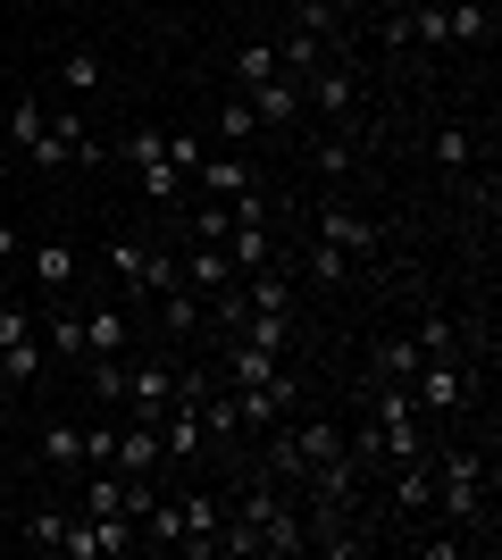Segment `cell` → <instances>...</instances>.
<instances>
[{"label":"cell","mask_w":502,"mask_h":560,"mask_svg":"<svg viewBox=\"0 0 502 560\" xmlns=\"http://www.w3.org/2000/svg\"><path fill=\"white\" fill-rule=\"evenodd\" d=\"M435 502H444V518L469 536V552H486V536H478V518H486V460H478V452H444V460H435Z\"/></svg>","instance_id":"cell-1"},{"label":"cell","mask_w":502,"mask_h":560,"mask_svg":"<svg viewBox=\"0 0 502 560\" xmlns=\"http://www.w3.org/2000/svg\"><path fill=\"white\" fill-rule=\"evenodd\" d=\"M109 268H118L126 302H160V293H176V259H167V252H143L135 234H118V243H109Z\"/></svg>","instance_id":"cell-2"},{"label":"cell","mask_w":502,"mask_h":560,"mask_svg":"<svg viewBox=\"0 0 502 560\" xmlns=\"http://www.w3.org/2000/svg\"><path fill=\"white\" fill-rule=\"evenodd\" d=\"M135 544H143V536H135V518H126V511H109V518L75 511L68 536H59V552H68V560H118V552H135Z\"/></svg>","instance_id":"cell-3"},{"label":"cell","mask_w":502,"mask_h":560,"mask_svg":"<svg viewBox=\"0 0 502 560\" xmlns=\"http://www.w3.org/2000/svg\"><path fill=\"white\" fill-rule=\"evenodd\" d=\"M126 160L143 167L151 201H176V192H185V176H176V160H167V135H160V126H143V135H126Z\"/></svg>","instance_id":"cell-4"},{"label":"cell","mask_w":502,"mask_h":560,"mask_svg":"<svg viewBox=\"0 0 502 560\" xmlns=\"http://www.w3.org/2000/svg\"><path fill=\"white\" fill-rule=\"evenodd\" d=\"M167 401H176V369H167V360H143V369H126V410H135V419L160 427V419H167Z\"/></svg>","instance_id":"cell-5"},{"label":"cell","mask_w":502,"mask_h":560,"mask_svg":"<svg viewBox=\"0 0 502 560\" xmlns=\"http://www.w3.org/2000/svg\"><path fill=\"white\" fill-rule=\"evenodd\" d=\"M176 284H185V293H201V302H210V293H226V284H235V259L218 252V243H192V252L176 259Z\"/></svg>","instance_id":"cell-6"},{"label":"cell","mask_w":502,"mask_h":560,"mask_svg":"<svg viewBox=\"0 0 502 560\" xmlns=\"http://www.w3.org/2000/svg\"><path fill=\"white\" fill-rule=\"evenodd\" d=\"M293 401H302V385H293V376H268V385H243L235 410H243V427H277Z\"/></svg>","instance_id":"cell-7"},{"label":"cell","mask_w":502,"mask_h":560,"mask_svg":"<svg viewBox=\"0 0 502 560\" xmlns=\"http://www.w3.org/2000/svg\"><path fill=\"white\" fill-rule=\"evenodd\" d=\"M243 101H252V117H260V126H293V117H302V93H293L285 68L260 75V84H243Z\"/></svg>","instance_id":"cell-8"},{"label":"cell","mask_w":502,"mask_h":560,"mask_svg":"<svg viewBox=\"0 0 502 560\" xmlns=\"http://www.w3.org/2000/svg\"><path fill=\"white\" fill-rule=\"evenodd\" d=\"M176 511H185V536H176V552H218V527H226L218 493H185Z\"/></svg>","instance_id":"cell-9"},{"label":"cell","mask_w":502,"mask_h":560,"mask_svg":"<svg viewBox=\"0 0 502 560\" xmlns=\"http://www.w3.org/2000/svg\"><path fill=\"white\" fill-rule=\"evenodd\" d=\"M318 243H335V252L369 259V252H377V226H369L360 210H335V201H327V210H318Z\"/></svg>","instance_id":"cell-10"},{"label":"cell","mask_w":502,"mask_h":560,"mask_svg":"<svg viewBox=\"0 0 502 560\" xmlns=\"http://www.w3.org/2000/svg\"><path fill=\"white\" fill-rule=\"evenodd\" d=\"M192 176L210 185V201H235V192H252V185H260V176H252V167H243L235 151H201V160H192Z\"/></svg>","instance_id":"cell-11"},{"label":"cell","mask_w":502,"mask_h":560,"mask_svg":"<svg viewBox=\"0 0 502 560\" xmlns=\"http://www.w3.org/2000/svg\"><path fill=\"white\" fill-rule=\"evenodd\" d=\"M167 452H160V427L151 419H135V427H118V477H151Z\"/></svg>","instance_id":"cell-12"},{"label":"cell","mask_w":502,"mask_h":560,"mask_svg":"<svg viewBox=\"0 0 502 560\" xmlns=\"http://www.w3.org/2000/svg\"><path fill=\"white\" fill-rule=\"evenodd\" d=\"M218 252L235 259V277H252V268H277V234H268V226H226Z\"/></svg>","instance_id":"cell-13"},{"label":"cell","mask_w":502,"mask_h":560,"mask_svg":"<svg viewBox=\"0 0 502 560\" xmlns=\"http://www.w3.org/2000/svg\"><path fill=\"white\" fill-rule=\"evenodd\" d=\"M43 369H50V351H43V335H34V327L0 343V376H9V385H34Z\"/></svg>","instance_id":"cell-14"},{"label":"cell","mask_w":502,"mask_h":560,"mask_svg":"<svg viewBox=\"0 0 502 560\" xmlns=\"http://www.w3.org/2000/svg\"><path fill=\"white\" fill-rule=\"evenodd\" d=\"M268 376H285V369H277V351H260V343H226V394H243V385H268Z\"/></svg>","instance_id":"cell-15"},{"label":"cell","mask_w":502,"mask_h":560,"mask_svg":"<svg viewBox=\"0 0 502 560\" xmlns=\"http://www.w3.org/2000/svg\"><path fill=\"white\" fill-rule=\"evenodd\" d=\"M25 268H34V284H43V293H68V284H75V252H68V243H34V252H25Z\"/></svg>","instance_id":"cell-16"},{"label":"cell","mask_w":502,"mask_h":560,"mask_svg":"<svg viewBox=\"0 0 502 560\" xmlns=\"http://www.w3.org/2000/svg\"><path fill=\"white\" fill-rule=\"evenodd\" d=\"M444 43H494V9L486 0H453L444 9Z\"/></svg>","instance_id":"cell-17"},{"label":"cell","mask_w":502,"mask_h":560,"mask_svg":"<svg viewBox=\"0 0 502 560\" xmlns=\"http://www.w3.org/2000/svg\"><path fill=\"white\" fill-rule=\"evenodd\" d=\"M160 327H167V335H201V327H210V302L176 284V293H160Z\"/></svg>","instance_id":"cell-18"},{"label":"cell","mask_w":502,"mask_h":560,"mask_svg":"<svg viewBox=\"0 0 502 560\" xmlns=\"http://www.w3.org/2000/svg\"><path fill=\"white\" fill-rule=\"evenodd\" d=\"M84 351H93V360H118L126 351V310H84Z\"/></svg>","instance_id":"cell-19"},{"label":"cell","mask_w":502,"mask_h":560,"mask_svg":"<svg viewBox=\"0 0 502 560\" xmlns=\"http://www.w3.org/2000/svg\"><path fill=\"white\" fill-rule=\"evenodd\" d=\"M327 43H335V34H311V25H285V43H268V50H277V68H318V59H327Z\"/></svg>","instance_id":"cell-20"},{"label":"cell","mask_w":502,"mask_h":560,"mask_svg":"<svg viewBox=\"0 0 502 560\" xmlns=\"http://www.w3.org/2000/svg\"><path fill=\"white\" fill-rule=\"evenodd\" d=\"M43 351H50V360H84V310H50Z\"/></svg>","instance_id":"cell-21"},{"label":"cell","mask_w":502,"mask_h":560,"mask_svg":"<svg viewBox=\"0 0 502 560\" xmlns=\"http://www.w3.org/2000/svg\"><path fill=\"white\" fill-rule=\"evenodd\" d=\"M394 502H402V511H435V468H428V460H402V477H394Z\"/></svg>","instance_id":"cell-22"},{"label":"cell","mask_w":502,"mask_h":560,"mask_svg":"<svg viewBox=\"0 0 502 560\" xmlns=\"http://www.w3.org/2000/svg\"><path fill=\"white\" fill-rule=\"evenodd\" d=\"M43 460H50V468H84V427L50 419V427H43Z\"/></svg>","instance_id":"cell-23"},{"label":"cell","mask_w":502,"mask_h":560,"mask_svg":"<svg viewBox=\"0 0 502 560\" xmlns=\"http://www.w3.org/2000/svg\"><path fill=\"white\" fill-rule=\"evenodd\" d=\"M311 101L327 117H352V75H343V68H311Z\"/></svg>","instance_id":"cell-24"},{"label":"cell","mask_w":502,"mask_h":560,"mask_svg":"<svg viewBox=\"0 0 502 560\" xmlns=\"http://www.w3.org/2000/svg\"><path fill=\"white\" fill-rule=\"evenodd\" d=\"M469 160H478V135H469V126H444V135H435V167H444V176H460Z\"/></svg>","instance_id":"cell-25"},{"label":"cell","mask_w":502,"mask_h":560,"mask_svg":"<svg viewBox=\"0 0 502 560\" xmlns=\"http://www.w3.org/2000/svg\"><path fill=\"white\" fill-rule=\"evenodd\" d=\"M59 536H68V518H59V511H34V518L17 527V544H25V552H59Z\"/></svg>","instance_id":"cell-26"},{"label":"cell","mask_w":502,"mask_h":560,"mask_svg":"<svg viewBox=\"0 0 502 560\" xmlns=\"http://www.w3.org/2000/svg\"><path fill=\"white\" fill-rule=\"evenodd\" d=\"M410 343H419V360H453L460 327H453V318H419V335H410Z\"/></svg>","instance_id":"cell-27"},{"label":"cell","mask_w":502,"mask_h":560,"mask_svg":"<svg viewBox=\"0 0 502 560\" xmlns=\"http://www.w3.org/2000/svg\"><path fill=\"white\" fill-rule=\"evenodd\" d=\"M410 369H419V343H410V335H385L377 343V376H402L410 385Z\"/></svg>","instance_id":"cell-28"},{"label":"cell","mask_w":502,"mask_h":560,"mask_svg":"<svg viewBox=\"0 0 502 560\" xmlns=\"http://www.w3.org/2000/svg\"><path fill=\"white\" fill-rule=\"evenodd\" d=\"M135 527H143L151 544H176V536H185V511H176V502H151V511L135 518Z\"/></svg>","instance_id":"cell-29"},{"label":"cell","mask_w":502,"mask_h":560,"mask_svg":"<svg viewBox=\"0 0 502 560\" xmlns=\"http://www.w3.org/2000/svg\"><path fill=\"white\" fill-rule=\"evenodd\" d=\"M302 268H311L318 284H343V277H352V252H335V243H311V259H302Z\"/></svg>","instance_id":"cell-30"},{"label":"cell","mask_w":502,"mask_h":560,"mask_svg":"<svg viewBox=\"0 0 502 560\" xmlns=\"http://www.w3.org/2000/svg\"><path fill=\"white\" fill-rule=\"evenodd\" d=\"M59 84H68V93H93V84H101V59H93V50H68V59H59Z\"/></svg>","instance_id":"cell-31"},{"label":"cell","mask_w":502,"mask_h":560,"mask_svg":"<svg viewBox=\"0 0 502 560\" xmlns=\"http://www.w3.org/2000/svg\"><path fill=\"white\" fill-rule=\"evenodd\" d=\"M260 75H277V50H268V43H243L235 50V84H260Z\"/></svg>","instance_id":"cell-32"},{"label":"cell","mask_w":502,"mask_h":560,"mask_svg":"<svg viewBox=\"0 0 502 560\" xmlns=\"http://www.w3.org/2000/svg\"><path fill=\"white\" fill-rule=\"evenodd\" d=\"M84 468H118V427H84Z\"/></svg>","instance_id":"cell-33"},{"label":"cell","mask_w":502,"mask_h":560,"mask_svg":"<svg viewBox=\"0 0 502 560\" xmlns=\"http://www.w3.org/2000/svg\"><path fill=\"white\" fill-rule=\"evenodd\" d=\"M252 126H260V117H252V101H226V109H218V142H243Z\"/></svg>","instance_id":"cell-34"},{"label":"cell","mask_w":502,"mask_h":560,"mask_svg":"<svg viewBox=\"0 0 502 560\" xmlns=\"http://www.w3.org/2000/svg\"><path fill=\"white\" fill-rule=\"evenodd\" d=\"M226 226H235V210H226V201H210V210H192V234H201V243H226Z\"/></svg>","instance_id":"cell-35"},{"label":"cell","mask_w":502,"mask_h":560,"mask_svg":"<svg viewBox=\"0 0 502 560\" xmlns=\"http://www.w3.org/2000/svg\"><path fill=\"white\" fill-rule=\"evenodd\" d=\"M43 117H50L43 101H25V93H17V117H9V135H17V151H25L34 135H43Z\"/></svg>","instance_id":"cell-36"},{"label":"cell","mask_w":502,"mask_h":560,"mask_svg":"<svg viewBox=\"0 0 502 560\" xmlns=\"http://www.w3.org/2000/svg\"><path fill=\"white\" fill-rule=\"evenodd\" d=\"M311 160H318V176H343V167H352V142L318 135V151H311Z\"/></svg>","instance_id":"cell-37"},{"label":"cell","mask_w":502,"mask_h":560,"mask_svg":"<svg viewBox=\"0 0 502 560\" xmlns=\"http://www.w3.org/2000/svg\"><path fill=\"white\" fill-rule=\"evenodd\" d=\"M93 394L101 401H126V369H118V360H101V369H93Z\"/></svg>","instance_id":"cell-38"},{"label":"cell","mask_w":502,"mask_h":560,"mask_svg":"<svg viewBox=\"0 0 502 560\" xmlns=\"http://www.w3.org/2000/svg\"><path fill=\"white\" fill-rule=\"evenodd\" d=\"M167 160H176V176H192V160H201V135H167Z\"/></svg>","instance_id":"cell-39"},{"label":"cell","mask_w":502,"mask_h":560,"mask_svg":"<svg viewBox=\"0 0 502 560\" xmlns=\"http://www.w3.org/2000/svg\"><path fill=\"white\" fill-rule=\"evenodd\" d=\"M25 327H34L25 310H0V343H9V335H25Z\"/></svg>","instance_id":"cell-40"},{"label":"cell","mask_w":502,"mask_h":560,"mask_svg":"<svg viewBox=\"0 0 502 560\" xmlns=\"http://www.w3.org/2000/svg\"><path fill=\"white\" fill-rule=\"evenodd\" d=\"M9 259H17V226H0V268H9Z\"/></svg>","instance_id":"cell-41"},{"label":"cell","mask_w":502,"mask_h":560,"mask_svg":"<svg viewBox=\"0 0 502 560\" xmlns=\"http://www.w3.org/2000/svg\"><path fill=\"white\" fill-rule=\"evenodd\" d=\"M0 160H9V135H0Z\"/></svg>","instance_id":"cell-42"}]
</instances>
